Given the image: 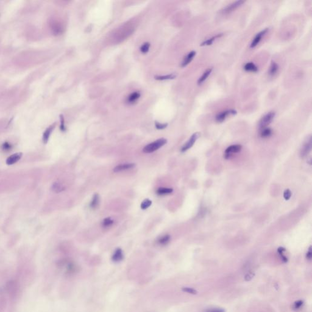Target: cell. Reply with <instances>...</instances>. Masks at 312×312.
I'll list each match as a JSON object with an SVG mask.
<instances>
[{
  "label": "cell",
  "instance_id": "obj_13",
  "mask_svg": "<svg viewBox=\"0 0 312 312\" xmlns=\"http://www.w3.org/2000/svg\"><path fill=\"white\" fill-rule=\"evenodd\" d=\"M195 55H196V51H192L189 53H188V54H187L183 59V61L182 62V64H181V67H185L187 65H189L192 62V60H193V59L195 56Z\"/></svg>",
  "mask_w": 312,
  "mask_h": 312
},
{
  "label": "cell",
  "instance_id": "obj_7",
  "mask_svg": "<svg viewBox=\"0 0 312 312\" xmlns=\"http://www.w3.org/2000/svg\"><path fill=\"white\" fill-rule=\"evenodd\" d=\"M244 3V1H241V0H239V1H236V2H233V3H232L227 5V6H226L222 10V12L224 14L230 13L231 12L235 11L237 8H238V7L241 6Z\"/></svg>",
  "mask_w": 312,
  "mask_h": 312
},
{
  "label": "cell",
  "instance_id": "obj_16",
  "mask_svg": "<svg viewBox=\"0 0 312 312\" xmlns=\"http://www.w3.org/2000/svg\"><path fill=\"white\" fill-rule=\"evenodd\" d=\"M244 70L246 72H257L258 71V68L253 62H248V63L244 65Z\"/></svg>",
  "mask_w": 312,
  "mask_h": 312
},
{
  "label": "cell",
  "instance_id": "obj_29",
  "mask_svg": "<svg viewBox=\"0 0 312 312\" xmlns=\"http://www.w3.org/2000/svg\"><path fill=\"white\" fill-rule=\"evenodd\" d=\"M285 251V249L284 247H279V249H277V252L279 254V255L280 256V257L282 259V260L284 262H287L288 261V259L287 258L286 256H285V255L283 254H284V252Z\"/></svg>",
  "mask_w": 312,
  "mask_h": 312
},
{
  "label": "cell",
  "instance_id": "obj_23",
  "mask_svg": "<svg viewBox=\"0 0 312 312\" xmlns=\"http://www.w3.org/2000/svg\"><path fill=\"white\" fill-rule=\"evenodd\" d=\"M176 77V75L174 73H171L170 75H164V76H155L154 78L156 80H168V79H173Z\"/></svg>",
  "mask_w": 312,
  "mask_h": 312
},
{
  "label": "cell",
  "instance_id": "obj_27",
  "mask_svg": "<svg viewBox=\"0 0 312 312\" xmlns=\"http://www.w3.org/2000/svg\"><path fill=\"white\" fill-rule=\"evenodd\" d=\"M151 204H152V201L149 199H146L142 203V204L140 205V207L142 209L145 210V209H147L148 207H149L151 206Z\"/></svg>",
  "mask_w": 312,
  "mask_h": 312
},
{
  "label": "cell",
  "instance_id": "obj_33",
  "mask_svg": "<svg viewBox=\"0 0 312 312\" xmlns=\"http://www.w3.org/2000/svg\"><path fill=\"white\" fill-rule=\"evenodd\" d=\"M182 291L186 292V293H190V294H195L197 293V291L194 290L193 288H189V287H184L182 288Z\"/></svg>",
  "mask_w": 312,
  "mask_h": 312
},
{
  "label": "cell",
  "instance_id": "obj_22",
  "mask_svg": "<svg viewBox=\"0 0 312 312\" xmlns=\"http://www.w3.org/2000/svg\"><path fill=\"white\" fill-rule=\"evenodd\" d=\"M223 35V34H218L217 35H216L215 36L210 38V39H207V40L203 42L201 44V46H207V45H211L213 42L217 39L218 38H220L221 36Z\"/></svg>",
  "mask_w": 312,
  "mask_h": 312
},
{
  "label": "cell",
  "instance_id": "obj_24",
  "mask_svg": "<svg viewBox=\"0 0 312 312\" xmlns=\"http://www.w3.org/2000/svg\"><path fill=\"white\" fill-rule=\"evenodd\" d=\"M272 133H273V131L271 128H264L261 130L260 136L262 138H268L272 135Z\"/></svg>",
  "mask_w": 312,
  "mask_h": 312
},
{
  "label": "cell",
  "instance_id": "obj_8",
  "mask_svg": "<svg viewBox=\"0 0 312 312\" xmlns=\"http://www.w3.org/2000/svg\"><path fill=\"white\" fill-rule=\"evenodd\" d=\"M135 166H136V164L134 163H128L120 164V165H118L116 166H115L113 168V171L115 173L121 172V171H126V170H128V169H132L134 167H135Z\"/></svg>",
  "mask_w": 312,
  "mask_h": 312
},
{
  "label": "cell",
  "instance_id": "obj_14",
  "mask_svg": "<svg viewBox=\"0 0 312 312\" xmlns=\"http://www.w3.org/2000/svg\"><path fill=\"white\" fill-rule=\"evenodd\" d=\"M51 189L54 192L58 193L64 192L65 190V186L60 182H55L52 185Z\"/></svg>",
  "mask_w": 312,
  "mask_h": 312
},
{
  "label": "cell",
  "instance_id": "obj_19",
  "mask_svg": "<svg viewBox=\"0 0 312 312\" xmlns=\"http://www.w3.org/2000/svg\"><path fill=\"white\" fill-rule=\"evenodd\" d=\"M278 70H279V66L277 64V63H276L274 61H272L271 63L270 69H269V72H268L269 75L271 76H274L276 74V73L277 72Z\"/></svg>",
  "mask_w": 312,
  "mask_h": 312
},
{
  "label": "cell",
  "instance_id": "obj_36",
  "mask_svg": "<svg viewBox=\"0 0 312 312\" xmlns=\"http://www.w3.org/2000/svg\"><path fill=\"white\" fill-rule=\"evenodd\" d=\"M302 304H303V301H302V300H297V301H296L294 303V308L295 309H298V308H299L302 305Z\"/></svg>",
  "mask_w": 312,
  "mask_h": 312
},
{
  "label": "cell",
  "instance_id": "obj_31",
  "mask_svg": "<svg viewBox=\"0 0 312 312\" xmlns=\"http://www.w3.org/2000/svg\"><path fill=\"white\" fill-rule=\"evenodd\" d=\"M149 47H150V43L148 42H146V43H143L142 45V46L140 47V51L142 53L145 54V53L148 52V51H149Z\"/></svg>",
  "mask_w": 312,
  "mask_h": 312
},
{
  "label": "cell",
  "instance_id": "obj_9",
  "mask_svg": "<svg viewBox=\"0 0 312 312\" xmlns=\"http://www.w3.org/2000/svg\"><path fill=\"white\" fill-rule=\"evenodd\" d=\"M22 156H23V154L22 153H15V154H14L10 156L6 159V164L8 165H12L16 163L21 159V158L22 157Z\"/></svg>",
  "mask_w": 312,
  "mask_h": 312
},
{
  "label": "cell",
  "instance_id": "obj_17",
  "mask_svg": "<svg viewBox=\"0 0 312 312\" xmlns=\"http://www.w3.org/2000/svg\"><path fill=\"white\" fill-rule=\"evenodd\" d=\"M212 72V68H209L208 69H207L204 72V73L203 74V75L200 78V79H198V85H201L207 79V78L209 77V76L210 75L211 72Z\"/></svg>",
  "mask_w": 312,
  "mask_h": 312
},
{
  "label": "cell",
  "instance_id": "obj_30",
  "mask_svg": "<svg viewBox=\"0 0 312 312\" xmlns=\"http://www.w3.org/2000/svg\"><path fill=\"white\" fill-rule=\"evenodd\" d=\"M60 129L62 132H65L66 131V127L65 125V119L63 115H60Z\"/></svg>",
  "mask_w": 312,
  "mask_h": 312
},
{
  "label": "cell",
  "instance_id": "obj_25",
  "mask_svg": "<svg viewBox=\"0 0 312 312\" xmlns=\"http://www.w3.org/2000/svg\"><path fill=\"white\" fill-rule=\"evenodd\" d=\"M52 30L54 34H55V35H59L60 33H62V30L63 29H62V28L60 25L59 23H54L52 25Z\"/></svg>",
  "mask_w": 312,
  "mask_h": 312
},
{
  "label": "cell",
  "instance_id": "obj_34",
  "mask_svg": "<svg viewBox=\"0 0 312 312\" xmlns=\"http://www.w3.org/2000/svg\"><path fill=\"white\" fill-rule=\"evenodd\" d=\"M291 196V192L288 190V189H287L286 190H285L284 193H283V198L285 200H288L290 199Z\"/></svg>",
  "mask_w": 312,
  "mask_h": 312
},
{
  "label": "cell",
  "instance_id": "obj_10",
  "mask_svg": "<svg viewBox=\"0 0 312 312\" xmlns=\"http://www.w3.org/2000/svg\"><path fill=\"white\" fill-rule=\"evenodd\" d=\"M267 31H268V29H265L262 30V31H260V32H259L255 36V37L254 38L253 40L252 41L251 44L250 45V48H254V47H256L260 43V42L261 41L263 36H264V35L267 32Z\"/></svg>",
  "mask_w": 312,
  "mask_h": 312
},
{
  "label": "cell",
  "instance_id": "obj_37",
  "mask_svg": "<svg viewBox=\"0 0 312 312\" xmlns=\"http://www.w3.org/2000/svg\"><path fill=\"white\" fill-rule=\"evenodd\" d=\"M306 257L308 260H310L311 259V257H312V252H311V247H309L308 249V251H307V254H306Z\"/></svg>",
  "mask_w": 312,
  "mask_h": 312
},
{
  "label": "cell",
  "instance_id": "obj_3",
  "mask_svg": "<svg viewBox=\"0 0 312 312\" xmlns=\"http://www.w3.org/2000/svg\"><path fill=\"white\" fill-rule=\"evenodd\" d=\"M200 137V134L199 133H196L195 134H193L191 137L190 138V139L189 140V141L187 142L183 146L182 148H181V152L182 153H184L185 151H186L187 150H189V149H190L195 144V143L196 142V140H198V139Z\"/></svg>",
  "mask_w": 312,
  "mask_h": 312
},
{
  "label": "cell",
  "instance_id": "obj_1",
  "mask_svg": "<svg viewBox=\"0 0 312 312\" xmlns=\"http://www.w3.org/2000/svg\"><path fill=\"white\" fill-rule=\"evenodd\" d=\"M167 142L166 139L162 138L159 139L148 145H147L145 147H144L143 151L145 153H152L160 148H162L163 146H164Z\"/></svg>",
  "mask_w": 312,
  "mask_h": 312
},
{
  "label": "cell",
  "instance_id": "obj_4",
  "mask_svg": "<svg viewBox=\"0 0 312 312\" xmlns=\"http://www.w3.org/2000/svg\"><path fill=\"white\" fill-rule=\"evenodd\" d=\"M242 149V146L240 145H231L228 147L224 153V157L226 159H228L230 158L233 154L239 153Z\"/></svg>",
  "mask_w": 312,
  "mask_h": 312
},
{
  "label": "cell",
  "instance_id": "obj_21",
  "mask_svg": "<svg viewBox=\"0 0 312 312\" xmlns=\"http://www.w3.org/2000/svg\"><path fill=\"white\" fill-rule=\"evenodd\" d=\"M140 97V93L139 92H135L131 93L128 98V102L129 103L135 102Z\"/></svg>",
  "mask_w": 312,
  "mask_h": 312
},
{
  "label": "cell",
  "instance_id": "obj_11",
  "mask_svg": "<svg viewBox=\"0 0 312 312\" xmlns=\"http://www.w3.org/2000/svg\"><path fill=\"white\" fill-rule=\"evenodd\" d=\"M124 259V254L122 249L121 248H117L115 249L112 256V260L114 262H119Z\"/></svg>",
  "mask_w": 312,
  "mask_h": 312
},
{
  "label": "cell",
  "instance_id": "obj_12",
  "mask_svg": "<svg viewBox=\"0 0 312 312\" xmlns=\"http://www.w3.org/2000/svg\"><path fill=\"white\" fill-rule=\"evenodd\" d=\"M55 123H54L52 124V125H51L49 127H48L46 130L43 133V137H42V140H43V143L44 144H46L49 140V139L51 136V134L52 133V132L53 131L54 129L55 128Z\"/></svg>",
  "mask_w": 312,
  "mask_h": 312
},
{
  "label": "cell",
  "instance_id": "obj_6",
  "mask_svg": "<svg viewBox=\"0 0 312 312\" xmlns=\"http://www.w3.org/2000/svg\"><path fill=\"white\" fill-rule=\"evenodd\" d=\"M311 149V137H309L308 139H307L305 142L304 143L301 149H300V157H305L307 156L308 153L310 152Z\"/></svg>",
  "mask_w": 312,
  "mask_h": 312
},
{
  "label": "cell",
  "instance_id": "obj_20",
  "mask_svg": "<svg viewBox=\"0 0 312 312\" xmlns=\"http://www.w3.org/2000/svg\"><path fill=\"white\" fill-rule=\"evenodd\" d=\"M173 190L171 188H163V187H161V188H159L157 190L156 193L158 195L163 196V195H166L168 194H171V193H173Z\"/></svg>",
  "mask_w": 312,
  "mask_h": 312
},
{
  "label": "cell",
  "instance_id": "obj_28",
  "mask_svg": "<svg viewBox=\"0 0 312 312\" xmlns=\"http://www.w3.org/2000/svg\"><path fill=\"white\" fill-rule=\"evenodd\" d=\"M113 224V220L110 217L105 218L102 223V225L104 227H109V226H112Z\"/></svg>",
  "mask_w": 312,
  "mask_h": 312
},
{
  "label": "cell",
  "instance_id": "obj_18",
  "mask_svg": "<svg viewBox=\"0 0 312 312\" xmlns=\"http://www.w3.org/2000/svg\"><path fill=\"white\" fill-rule=\"evenodd\" d=\"M171 240V237L169 235H165L159 238L157 240V243L159 244L162 246H165L169 243Z\"/></svg>",
  "mask_w": 312,
  "mask_h": 312
},
{
  "label": "cell",
  "instance_id": "obj_35",
  "mask_svg": "<svg viewBox=\"0 0 312 312\" xmlns=\"http://www.w3.org/2000/svg\"><path fill=\"white\" fill-rule=\"evenodd\" d=\"M224 310L220 308H213L208 309L206 311V312H224Z\"/></svg>",
  "mask_w": 312,
  "mask_h": 312
},
{
  "label": "cell",
  "instance_id": "obj_32",
  "mask_svg": "<svg viewBox=\"0 0 312 312\" xmlns=\"http://www.w3.org/2000/svg\"><path fill=\"white\" fill-rule=\"evenodd\" d=\"M155 126H156V128L157 129L162 130V129H165V128L167 127L168 124H167V123H160V122H159L156 121V122H155Z\"/></svg>",
  "mask_w": 312,
  "mask_h": 312
},
{
  "label": "cell",
  "instance_id": "obj_5",
  "mask_svg": "<svg viewBox=\"0 0 312 312\" xmlns=\"http://www.w3.org/2000/svg\"><path fill=\"white\" fill-rule=\"evenodd\" d=\"M237 111L234 109H229L223 112H221V113H219L216 116V121L218 122H223L230 115H233L237 114Z\"/></svg>",
  "mask_w": 312,
  "mask_h": 312
},
{
  "label": "cell",
  "instance_id": "obj_2",
  "mask_svg": "<svg viewBox=\"0 0 312 312\" xmlns=\"http://www.w3.org/2000/svg\"><path fill=\"white\" fill-rule=\"evenodd\" d=\"M276 113L274 112H270L264 115L259 121V128L260 129H263L267 128L269 124L273 121L275 117Z\"/></svg>",
  "mask_w": 312,
  "mask_h": 312
},
{
  "label": "cell",
  "instance_id": "obj_26",
  "mask_svg": "<svg viewBox=\"0 0 312 312\" xmlns=\"http://www.w3.org/2000/svg\"><path fill=\"white\" fill-rule=\"evenodd\" d=\"M2 149L5 152H9L12 150L13 145L8 142H5L2 144Z\"/></svg>",
  "mask_w": 312,
  "mask_h": 312
},
{
  "label": "cell",
  "instance_id": "obj_15",
  "mask_svg": "<svg viewBox=\"0 0 312 312\" xmlns=\"http://www.w3.org/2000/svg\"><path fill=\"white\" fill-rule=\"evenodd\" d=\"M99 204V196L98 193L94 194L92 200L90 203V207L92 209H96Z\"/></svg>",
  "mask_w": 312,
  "mask_h": 312
}]
</instances>
